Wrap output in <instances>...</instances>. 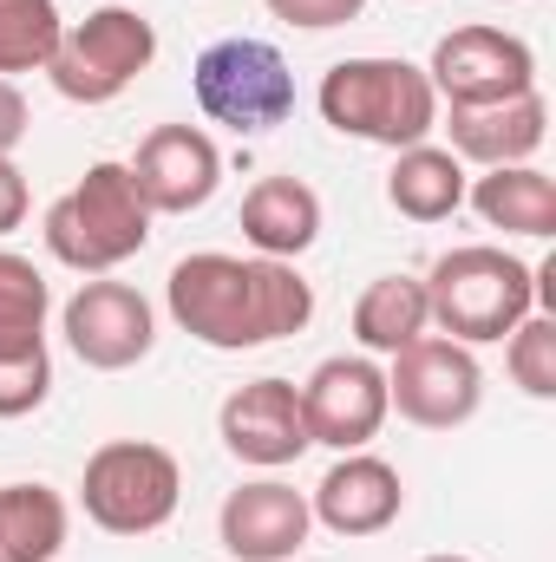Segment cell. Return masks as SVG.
<instances>
[{
  "instance_id": "obj_1",
  "label": "cell",
  "mask_w": 556,
  "mask_h": 562,
  "mask_svg": "<svg viewBox=\"0 0 556 562\" xmlns=\"http://www.w3.org/2000/svg\"><path fill=\"white\" fill-rule=\"evenodd\" d=\"M164 307L190 340H203L216 353H243V347H269V340L301 334L314 321V288L294 276V262L203 249L170 269Z\"/></svg>"
},
{
  "instance_id": "obj_2",
  "label": "cell",
  "mask_w": 556,
  "mask_h": 562,
  "mask_svg": "<svg viewBox=\"0 0 556 562\" xmlns=\"http://www.w3.org/2000/svg\"><path fill=\"white\" fill-rule=\"evenodd\" d=\"M314 105H321L327 132L380 144V150H407V144H425L438 132V92L413 59H380V53L341 59L321 72Z\"/></svg>"
},
{
  "instance_id": "obj_3",
  "label": "cell",
  "mask_w": 556,
  "mask_h": 562,
  "mask_svg": "<svg viewBox=\"0 0 556 562\" xmlns=\"http://www.w3.org/2000/svg\"><path fill=\"white\" fill-rule=\"evenodd\" d=\"M425 307L445 327V340L458 347H491L504 340L524 314H537V276L531 262L491 249V243H465L445 249L425 276Z\"/></svg>"
},
{
  "instance_id": "obj_4",
  "label": "cell",
  "mask_w": 556,
  "mask_h": 562,
  "mask_svg": "<svg viewBox=\"0 0 556 562\" xmlns=\"http://www.w3.org/2000/svg\"><path fill=\"white\" fill-rule=\"evenodd\" d=\"M151 243V210L125 164H92L53 210H46V249L79 276H112Z\"/></svg>"
},
{
  "instance_id": "obj_5",
  "label": "cell",
  "mask_w": 556,
  "mask_h": 562,
  "mask_svg": "<svg viewBox=\"0 0 556 562\" xmlns=\"http://www.w3.org/2000/svg\"><path fill=\"white\" fill-rule=\"evenodd\" d=\"M190 86H197V105L210 125L236 132V138H263L288 125L294 112V72L269 40H249V33H230L216 46L197 53L190 66Z\"/></svg>"
},
{
  "instance_id": "obj_6",
  "label": "cell",
  "mask_w": 556,
  "mask_h": 562,
  "mask_svg": "<svg viewBox=\"0 0 556 562\" xmlns=\"http://www.w3.org/2000/svg\"><path fill=\"white\" fill-rule=\"evenodd\" d=\"M184 497V471L164 445L151 438H112L86 458L79 477V504L105 537H151L177 517Z\"/></svg>"
},
{
  "instance_id": "obj_7",
  "label": "cell",
  "mask_w": 556,
  "mask_h": 562,
  "mask_svg": "<svg viewBox=\"0 0 556 562\" xmlns=\"http://www.w3.org/2000/svg\"><path fill=\"white\" fill-rule=\"evenodd\" d=\"M157 59V26L138 7H92L79 26L59 33L53 53V92L73 105H112L119 92L138 86V72H151Z\"/></svg>"
},
{
  "instance_id": "obj_8",
  "label": "cell",
  "mask_w": 556,
  "mask_h": 562,
  "mask_svg": "<svg viewBox=\"0 0 556 562\" xmlns=\"http://www.w3.org/2000/svg\"><path fill=\"white\" fill-rule=\"evenodd\" d=\"M387 406L400 419L425 425V431H452V425L478 419L485 367H478L471 347H458L445 334H419L413 347H400L393 367H387Z\"/></svg>"
},
{
  "instance_id": "obj_9",
  "label": "cell",
  "mask_w": 556,
  "mask_h": 562,
  "mask_svg": "<svg viewBox=\"0 0 556 562\" xmlns=\"http://www.w3.org/2000/svg\"><path fill=\"white\" fill-rule=\"evenodd\" d=\"M438 105H504L537 92V53L504 26H452L425 66Z\"/></svg>"
},
{
  "instance_id": "obj_10",
  "label": "cell",
  "mask_w": 556,
  "mask_h": 562,
  "mask_svg": "<svg viewBox=\"0 0 556 562\" xmlns=\"http://www.w3.org/2000/svg\"><path fill=\"white\" fill-rule=\"evenodd\" d=\"M59 334L66 347L92 367V373H125L157 347V314L132 281L92 276L66 307H59Z\"/></svg>"
},
{
  "instance_id": "obj_11",
  "label": "cell",
  "mask_w": 556,
  "mask_h": 562,
  "mask_svg": "<svg viewBox=\"0 0 556 562\" xmlns=\"http://www.w3.org/2000/svg\"><path fill=\"white\" fill-rule=\"evenodd\" d=\"M387 373L374 367V353H334L308 373L301 386V419H308V445L327 451H367L387 425Z\"/></svg>"
},
{
  "instance_id": "obj_12",
  "label": "cell",
  "mask_w": 556,
  "mask_h": 562,
  "mask_svg": "<svg viewBox=\"0 0 556 562\" xmlns=\"http://www.w3.org/2000/svg\"><path fill=\"white\" fill-rule=\"evenodd\" d=\"M125 170H132V183H138L151 216H190V210H203L216 196L223 150L210 144V132H197V125H157Z\"/></svg>"
},
{
  "instance_id": "obj_13",
  "label": "cell",
  "mask_w": 556,
  "mask_h": 562,
  "mask_svg": "<svg viewBox=\"0 0 556 562\" xmlns=\"http://www.w3.org/2000/svg\"><path fill=\"white\" fill-rule=\"evenodd\" d=\"M308 530H314V510L281 477H256V484L230 491L223 510H216V537L236 562H294Z\"/></svg>"
},
{
  "instance_id": "obj_14",
  "label": "cell",
  "mask_w": 556,
  "mask_h": 562,
  "mask_svg": "<svg viewBox=\"0 0 556 562\" xmlns=\"http://www.w3.org/2000/svg\"><path fill=\"white\" fill-rule=\"evenodd\" d=\"M216 431L230 445V458L243 464H263V471H281L308 451V419H301V386L288 380H249L223 400L216 413Z\"/></svg>"
},
{
  "instance_id": "obj_15",
  "label": "cell",
  "mask_w": 556,
  "mask_h": 562,
  "mask_svg": "<svg viewBox=\"0 0 556 562\" xmlns=\"http://www.w3.org/2000/svg\"><path fill=\"white\" fill-rule=\"evenodd\" d=\"M308 510H314V524H327L334 537H380V530L400 524L407 484H400V471H393L387 458H374V451H341V464L314 484Z\"/></svg>"
},
{
  "instance_id": "obj_16",
  "label": "cell",
  "mask_w": 556,
  "mask_h": 562,
  "mask_svg": "<svg viewBox=\"0 0 556 562\" xmlns=\"http://www.w3.org/2000/svg\"><path fill=\"white\" fill-rule=\"evenodd\" d=\"M445 132H452L445 150L458 164H485V170L531 164L551 138V105H544V92H524V99H504V105H452Z\"/></svg>"
},
{
  "instance_id": "obj_17",
  "label": "cell",
  "mask_w": 556,
  "mask_h": 562,
  "mask_svg": "<svg viewBox=\"0 0 556 562\" xmlns=\"http://www.w3.org/2000/svg\"><path fill=\"white\" fill-rule=\"evenodd\" d=\"M321 236V196L301 177H263L243 196V243L269 262H294Z\"/></svg>"
},
{
  "instance_id": "obj_18",
  "label": "cell",
  "mask_w": 556,
  "mask_h": 562,
  "mask_svg": "<svg viewBox=\"0 0 556 562\" xmlns=\"http://www.w3.org/2000/svg\"><path fill=\"white\" fill-rule=\"evenodd\" d=\"M465 196H471V210H478L491 229H504V236H531V243L556 236V183L537 164H498V170H485L478 183H465Z\"/></svg>"
},
{
  "instance_id": "obj_19",
  "label": "cell",
  "mask_w": 556,
  "mask_h": 562,
  "mask_svg": "<svg viewBox=\"0 0 556 562\" xmlns=\"http://www.w3.org/2000/svg\"><path fill=\"white\" fill-rule=\"evenodd\" d=\"M387 203H393L407 223H445V216L465 203V164H458L445 144H407V150H393Z\"/></svg>"
},
{
  "instance_id": "obj_20",
  "label": "cell",
  "mask_w": 556,
  "mask_h": 562,
  "mask_svg": "<svg viewBox=\"0 0 556 562\" xmlns=\"http://www.w3.org/2000/svg\"><path fill=\"white\" fill-rule=\"evenodd\" d=\"M66 530L73 510L53 484H0V562H53Z\"/></svg>"
},
{
  "instance_id": "obj_21",
  "label": "cell",
  "mask_w": 556,
  "mask_h": 562,
  "mask_svg": "<svg viewBox=\"0 0 556 562\" xmlns=\"http://www.w3.org/2000/svg\"><path fill=\"white\" fill-rule=\"evenodd\" d=\"M425 327H432V307H425V281H413V276L367 281V294L354 301V340L367 353H387L393 360L400 347H413Z\"/></svg>"
},
{
  "instance_id": "obj_22",
  "label": "cell",
  "mask_w": 556,
  "mask_h": 562,
  "mask_svg": "<svg viewBox=\"0 0 556 562\" xmlns=\"http://www.w3.org/2000/svg\"><path fill=\"white\" fill-rule=\"evenodd\" d=\"M46 314H53V288L46 276L0 249V353H26V347H46Z\"/></svg>"
},
{
  "instance_id": "obj_23",
  "label": "cell",
  "mask_w": 556,
  "mask_h": 562,
  "mask_svg": "<svg viewBox=\"0 0 556 562\" xmlns=\"http://www.w3.org/2000/svg\"><path fill=\"white\" fill-rule=\"evenodd\" d=\"M59 0H0V79L13 72H46L59 53Z\"/></svg>"
},
{
  "instance_id": "obj_24",
  "label": "cell",
  "mask_w": 556,
  "mask_h": 562,
  "mask_svg": "<svg viewBox=\"0 0 556 562\" xmlns=\"http://www.w3.org/2000/svg\"><path fill=\"white\" fill-rule=\"evenodd\" d=\"M504 340H511V347H504L511 380H518L531 400H556V314H524Z\"/></svg>"
},
{
  "instance_id": "obj_25",
  "label": "cell",
  "mask_w": 556,
  "mask_h": 562,
  "mask_svg": "<svg viewBox=\"0 0 556 562\" xmlns=\"http://www.w3.org/2000/svg\"><path fill=\"white\" fill-rule=\"evenodd\" d=\"M46 393H53V360H46V347L0 353V419H26V413H40Z\"/></svg>"
},
{
  "instance_id": "obj_26",
  "label": "cell",
  "mask_w": 556,
  "mask_h": 562,
  "mask_svg": "<svg viewBox=\"0 0 556 562\" xmlns=\"http://www.w3.org/2000/svg\"><path fill=\"white\" fill-rule=\"evenodd\" d=\"M281 26H301V33H327V26H347L367 13V0H263Z\"/></svg>"
},
{
  "instance_id": "obj_27",
  "label": "cell",
  "mask_w": 556,
  "mask_h": 562,
  "mask_svg": "<svg viewBox=\"0 0 556 562\" xmlns=\"http://www.w3.org/2000/svg\"><path fill=\"white\" fill-rule=\"evenodd\" d=\"M26 223V170L0 150V236Z\"/></svg>"
},
{
  "instance_id": "obj_28",
  "label": "cell",
  "mask_w": 556,
  "mask_h": 562,
  "mask_svg": "<svg viewBox=\"0 0 556 562\" xmlns=\"http://www.w3.org/2000/svg\"><path fill=\"white\" fill-rule=\"evenodd\" d=\"M20 138H26V99H20L13 79H0V150L13 157V144Z\"/></svg>"
},
{
  "instance_id": "obj_29",
  "label": "cell",
  "mask_w": 556,
  "mask_h": 562,
  "mask_svg": "<svg viewBox=\"0 0 556 562\" xmlns=\"http://www.w3.org/2000/svg\"><path fill=\"white\" fill-rule=\"evenodd\" d=\"M419 562H471V557H419Z\"/></svg>"
}]
</instances>
